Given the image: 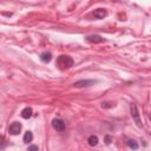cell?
<instances>
[{"label":"cell","instance_id":"6da1fadb","mask_svg":"<svg viewBox=\"0 0 151 151\" xmlns=\"http://www.w3.org/2000/svg\"><path fill=\"white\" fill-rule=\"evenodd\" d=\"M56 65L60 69V70H67L70 67L73 66V60L71 57L69 56H65V55H63V56H59L57 61H56Z\"/></svg>","mask_w":151,"mask_h":151},{"label":"cell","instance_id":"7a4b0ae2","mask_svg":"<svg viewBox=\"0 0 151 151\" xmlns=\"http://www.w3.org/2000/svg\"><path fill=\"white\" fill-rule=\"evenodd\" d=\"M131 115H132V118H133L135 123L137 124V126L142 127L143 124H142V121H141V117H139V112H138V109H137V105L136 104L131 105Z\"/></svg>","mask_w":151,"mask_h":151},{"label":"cell","instance_id":"3957f363","mask_svg":"<svg viewBox=\"0 0 151 151\" xmlns=\"http://www.w3.org/2000/svg\"><path fill=\"white\" fill-rule=\"evenodd\" d=\"M52 126L55 130L57 131H64V129H65V123H64L61 119H53L52 121Z\"/></svg>","mask_w":151,"mask_h":151},{"label":"cell","instance_id":"277c9868","mask_svg":"<svg viewBox=\"0 0 151 151\" xmlns=\"http://www.w3.org/2000/svg\"><path fill=\"white\" fill-rule=\"evenodd\" d=\"M92 14L96 19H104L107 16V11L105 8H97L96 11H93Z\"/></svg>","mask_w":151,"mask_h":151},{"label":"cell","instance_id":"5b68a950","mask_svg":"<svg viewBox=\"0 0 151 151\" xmlns=\"http://www.w3.org/2000/svg\"><path fill=\"white\" fill-rule=\"evenodd\" d=\"M21 131V124L19 122H14L9 126V132L12 135H19Z\"/></svg>","mask_w":151,"mask_h":151},{"label":"cell","instance_id":"8992f818","mask_svg":"<svg viewBox=\"0 0 151 151\" xmlns=\"http://www.w3.org/2000/svg\"><path fill=\"white\" fill-rule=\"evenodd\" d=\"M96 83V80H78L73 85L76 88H85V86H91Z\"/></svg>","mask_w":151,"mask_h":151},{"label":"cell","instance_id":"52a82bcc","mask_svg":"<svg viewBox=\"0 0 151 151\" xmlns=\"http://www.w3.org/2000/svg\"><path fill=\"white\" fill-rule=\"evenodd\" d=\"M86 41H89V42H93V44H98V42H102L104 39L100 37V36H97V34H93V36H88V37H85Z\"/></svg>","mask_w":151,"mask_h":151},{"label":"cell","instance_id":"ba28073f","mask_svg":"<svg viewBox=\"0 0 151 151\" xmlns=\"http://www.w3.org/2000/svg\"><path fill=\"white\" fill-rule=\"evenodd\" d=\"M32 113H33V110L31 107H25V109L21 111V117L25 118V119H28V118L32 117Z\"/></svg>","mask_w":151,"mask_h":151},{"label":"cell","instance_id":"9c48e42d","mask_svg":"<svg viewBox=\"0 0 151 151\" xmlns=\"http://www.w3.org/2000/svg\"><path fill=\"white\" fill-rule=\"evenodd\" d=\"M40 59H41V61H44V63H50L51 59H52V55L50 52H42L40 55Z\"/></svg>","mask_w":151,"mask_h":151},{"label":"cell","instance_id":"30bf717a","mask_svg":"<svg viewBox=\"0 0 151 151\" xmlns=\"http://www.w3.org/2000/svg\"><path fill=\"white\" fill-rule=\"evenodd\" d=\"M88 142H89V144H90L91 146H96L97 144H98V137L94 136V135H92V136H90V137L88 138Z\"/></svg>","mask_w":151,"mask_h":151},{"label":"cell","instance_id":"8fae6325","mask_svg":"<svg viewBox=\"0 0 151 151\" xmlns=\"http://www.w3.org/2000/svg\"><path fill=\"white\" fill-rule=\"evenodd\" d=\"M32 139H33V135H32V132L31 131L25 132V135H24V142L25 143H30V142H32Z\"/></svg>","mask_w":151,"mask_h":151},{"label":"cell","instance_id":"7c38bea8","mask_svg":"<svg viewBox=\"0 0 151 151\" xmlns=\"http://www.w3.org/2000/svg\"><path fill=\"white\" fill-rule=\"evenodd\" d=\"M127 145L130 146L132 150H137V149H138V144H137L135 141H132V139H130V141L127 142Z\"/></svg>","mask_w":151,"mask_h":151},{"label":"cell","instance_id":"4fadbf2b","mask_svg":"<svg viewBox=\"0 0 151 151\" xmlns=\"http://www.w3.org/2000/svg\"><path fill=\"white\" fill-rule=\"evenodd\" d=\"M27 151H38V146L37 145H31V146H28Z\"/></svg>","mask_w":151,"mask_h":151},{"label":"cell","instance_id":"5bb4252c","mask_svg":"<svg viewBox=\"0 0 151 151\" xmlns=\"http://www.w3.org/2000/svg\"><path fill=\"white\" fill-rule=\"evenodd\" d=\"M110 143H111V142H110V137L107 136V137H106V144H110Z\"/></svg>","mask_w":151,"mask_h":151},{"label":"cell","instance_id":"9a60e30c","mask_svg":"<svg viewBox=\"0 0 151 151\" xmlns=\"http://www.w3.org/2000/svg\"><path fill=\"white\" fill-rule=\"evenodd\" d=\"M150 119H151V115H150Z\"/></svg>","mask_w":151,"mask_h":151}]
</instances>
